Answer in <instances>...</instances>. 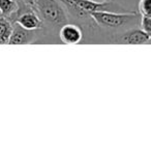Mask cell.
<instances>
[{"instance_id": "obj_3", "label": "cell", "mask_w": 151, "mask_h": 151, "mask_svg": "<svg viewBox=\"0 0 151 151\" xmlns=\"http://www.w3.org/2000/svg\"><path fill=\"white\" fill-rule=\"evenodd\" d=\"M71 14L79 18H88L96 11H112V2H96L93 0H58ZM114 12V11H112Z\"/></svg>"}, {"instance_id": "obj_6", "label": "cell", "mask_w": 151, "mask_h": 151, "mask_svg": "<svg viewBox=\"0 0 151 151\" xmlns=\"http://www.w3.org/2000/svg\"><path fill=\"white\" fill-rule=\"evenodd\" d=\"M59 36H60V40H62V42L73 45L78 44L82 40L83 32L78 25L65 23L61 26L60 31H59Z\"/></svg>"}, {"instance_id": "obj_5", "label": "cell", "mask_w": 151, "mask_h": 151, "mask_svg": "<svg viewBox=\"0 0 151 151\" xmlns=\"http://www.w3.org/2000/svg\"><path fill=\"white\" fill-rule=\"evenodd\" d=\"M13 23H17L27 30H38L42 26V20L34 9H26L18 14Z\"/></svg>"}, {"instance_id": "obj_2", "label": "cell", "mask_w": 151, "mask_h": 151, "mask_svg": "<svg viewBox=\"0 0 151 151\" xmlns=\"http://www.w3.org/2000/svg\"><path fill=\"white\" fill-rule=\"evenodd\" d=\"M90 18L103 27H121L134 20L139 19V13L128 11L126 13H118L112 11H96L90 14Z\"/></svg>"}, {"instance_id": "obj_10", "label": "cell", "mask_w": 151, "mask_h": 151, "mask_svg": "<svg viewBox=\"0 0 151 151\" xmlns=\"http://www.w3.org/2000/svg\"><path fill=\"white\" fill-rule=\"evenodd\" d=\"M138 13L141 16H151V0H140Z\"/></svg>"}, {"instance_id": "obj_4", "label": "cell", "mask_w": 151, "mask_h": 151, "mask_svg": "<svg viewBox=\"0 0 151 151\" xmlns=\"http://www.w3.org/2000/svg\"><path fill=\"white\" fill-rule=\"evenodd\" d=\"M150 40V34L146 33L141 28H134L117 36L115 38V42L127 45H148Z\"/></svg>"}, {"instance_id": "obj_11", "label": "cell", "mask_w": 151, "mask_h": 151, "mask_svg": "<svg viewBox=\"0 0 151 151\" xmlns=\"http://www.w3.org/2000/svg\"><path fill=\"white\" fill-rule=\"evenodd\" d=\"M141 29L151 35V16H141Z\"/></svg>"}, {"instance_id": "obj_12", "label": "cell", "mask_w": 151, "mask_h": 151, "mask_svg": "<svg viewBox=\"0 0 151 151\" xmlns=\"http://www.w3.org/2000/svg\"><path fill=\"white\" fill-rule=\"evenodd\" d=\"M18 3H25V4H28L30 6L34 7V2H35V0H16ZM35 9V7H34Z\"/></svg>"}, {"instance_id": "obj_9", "label": "cell", "mask_w": 151, "mask_h": 151, "mask_svg": "<svg viewBox=\"0 0 151 151\" xmlns=\"http://www.w3.org/2000/svg\"><path fill=\"white\" fill-rule=\"evenodd\" d=\"M12 29H13V22L9 18L0 15V45L9 44Z\"/></svg>"}, {"instance_id": "obj_8", "label": "cell", "mask_w": 151, "mask_h": 151, "mask_svg": "<svg viewBox=\"0 0 151 151\" xmlns=\"http://www.w3.org/2000/svg\"><path fill=\"white\" fill-rule=\"evenodd\" d=\"M19 4L16 0H0V15L9 18L12 22L17 15Z\"/></svg>"}, {"instance_id": "obj_13", "label": "cell", "mask_w": 151, "mask_h": 151, "mask_svg": "<svg viewBox=\"0 0 151 151\" xmlns=\"http://www.w3.org/2000/svg\"><path fill=\"white\" fill-rule=\"evenodd\" d=\"M93 1H96V2H106V1H109V0H93Z\"/></svg>"}, {"instance_id": "obj_7", "label": "cell", "mask_w": 151, "mask_h": 151, "mask_svg": "<svg viewBox=\"0 0 151 151\" xmlns=\"http://www.w3.org/2000/svg\"><path fill=\"white\" fill-rule=\"evenodd\" d=\"M33 38V31L27 30L17 23H13V29L9 36V44L11 45H24L30 42Z\"/></svg>"}, {"instance_id": "obj_1", "label": "cell", "mask_w": 151, "mask_h": 151, "mask_svg": "<svg viewBox=\"0 0 151 151\" xmlns=\"http://www.w3.org/2000/svg\"><path fill=\"white\" fill-rule=\"evenodd\" d=\"M34 7L40 19L52 25L62 26L68 21L66 12L58 0H35Z\"/></svg>"}]
</instances>
